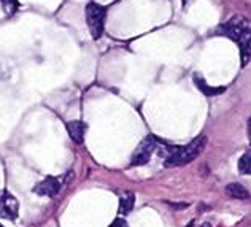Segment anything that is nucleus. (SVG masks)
<instances>
[{
    "mask_svg": "<svg viewBox=\"0 0 251 227\" xmlns=\"http://www.w3.org/2000/svg\"><path fill=\"white\" fill-rule=\"evenodd\" d=\"M110 227H129V226H127V223H126L123 218H116L115 221L110 224Z\"/></svg>",
    "mask_w": 251,
    "mask_h": 227,
    "instance_id": "13",
    "label": "nucleus"
},
{
    "mask_svg": "<svg viewBox=\"0 0 251 227\" xmlns=\"http://www.w3.org/2000/svg\"><path fill=\"white\" fill-rule=\"evenodd\" d=\"M59 191H61V179L56 177H46L34 188L35 194L42 197H56Z\"/></svg>",
    "mask_w": 251,
    "mask_h": 227,
    "instance_id": "6",
    "label": "nucleus"
},
{
    "mask_svg": "<svg viewBox=\"0 0 251 227\" xmlns=\"http://www.w3.org/2000/svg\"><path fill=\"white\" fill-rule=\"evenodd\" d=\"M86 130H88V124L83 121H70L67 124V132H69L70 138L78 145L84 142Z\"/></svg>",
    "mask_w": 251,
    "mask_h": 227,
    "instance_id": "7",
    "label": "nucleus"
},
{
    "mask_svg": "<svg viewBox=\"0 0 251 227\" xmlns=\"http://www.w3.org/2000/svg\"><path fill=\"white\" fill-rule=\"evenodd\" d=\"M188 2H189V0H183V5H184V3H188Z\"/></svg>",
    "mask_w": 251,
    "mask_h": 227,
    "instance_id": "17",
    "label": "nucleus"
},
{
    "mask_svg": "<svg viewBox=\"0 0 251 227\" xmlns=\"http://www.w3.org/2000/svg\"><path fill=\"white\" fill-rule=\"evenodd\" d=\"M86 23H88L89 32L94 40H99L103 33L105 18H107V8L96 2L86 5Z\"/></svg>",
    "mask_w": 251,
    "mask_h": 227,
    "instance_id": "3",
    "label": "nucleus"
},
{
    "mask_svg": "<svg viewBox=\"0 0 251 227\" xmlns=\"http://www.w3.org/2000/svg\"><path fill=\"white\" fill-rule=\"evenodd\" d=\"M193 81L194 84L197 86V89H199L202 94H205V96H220L223 94L224 91H226V88H213V86H208L207 81H205V78H203L201 73H194L193 75Z\"/></svg>",
    "mask_w": 251,
    "mask_h": 227,
    "instance_id": "8",
    "label": "nucleus"
},
{
    "mask_svg": "<svg viewBox=\"0 0 251 227\" xmlns=\"http://www.w3.org/2000/svg\"><path fill=\"white\" fill-rule=\"evenodd\" d=\"M157 143H159V146H162L161 154L166 157V165L175 167L189 164L197 156H201L207 145V137H197L186 146H170L166 142H161V140H157Z\"/></svg>",
    "mask_w": 251,
    "mask_h": 227,
    "instance_id": "1",
    "label": "nucleus"
},
{
    "mask_svg": "<svg viewBox=\"0 0 251 227\" xmlns=\"http://www.w3.org/2000/svg\"><path fill=\"white\" fill-rule=\"evenodd\" d=\"M194 224H196V223H194V221H191V223H189V224H188V226H186V227H194Z\"/></svg>",
    "mask_w": 251,
    "mask_h": 227,
    "instance_id": "16",
    "label": "nucleus"
},
{
    "mask_svg": "<svg viewBox=\"0 0 251 227\" xmlns=\"http://www.w3.org/2000/svg\"><path fill=\"white\" fill-rule=\"evenodd\" d=\"M156 148H157V138L154 135H147L140 142V145L137 146L134 154H132L130 165L138 167V165H145L147 162H150V159L153 156Z\"/></svg>",
    "mask_w": 251,
    "mask_h": 227,
    "instance_id": "4",
    "label": "nucleus"
},
{
    "mask_svg": "<svg viewBox=\"0 0 251 227\" xmlns=\"http://www.w3.org/2000/svg\"><path fill=\"white\" fill-rule=\"evenodd\" d=\"M201 227H211V226H210V223H203V224H202Z\"/></svg>",
    "mask_w": 251,
    "mask_h": 227,
    "instance_id": "15",
    "label": "nucleus"
},
{
    "mask_svg": "<svg viewBox=\"0 0 251 227\" xmlns=\"http://www.w3.org/2000/svg\"><path fill=\"white\" fill-rule=\"evenodd\" d=\"M167 205L170 208H175V210H184L188 208V203H172V202H167Z\"/></svg>",
    "mask_w": 251,
    "mask_h": 227,
    "instance_id": "14",
    "label": "nucleus"
},
{
    "mask_svg": "<svg viewBox=\"0 0 251 227\" xmlns=\"http://www.w3.org/2000/svg\"><path fill=\"white\" fill-rule=\"evenodd\" d=\"M226 194H227L229 197L239 199V200H245V199L250 197L248 191H247L245 188H243L242 184H239V183H230V184H227V186H226Z\"/></svg>",
    "mask_w": 251,
    "mask_h": 227,
    "instance_id": "10",
    "label": "nucleus"
},
{
    "mask_svg": "<svg viewBox=\"0 0 251 227\" xmlns=\"http://www.w3.org/2000/svg\"><path fill=\"white\" fill-rule=\"evenodd\" d=\"M239 172L242 175H250L251 173V151L248 150L239 161Z\"/></svg>",
    "mask_w": 251,
    "mask_h": 227,
    "instance_id": "11",
    "label": "nucleus"
},
{
    "mask_svg": "<svg viewBox=\"0 0 251 227\" xmlns=\"http://www.w3.org/2000/svg\"><path fill=\"white\" fill-rule=\"evenodd\" d=\"M220 33L229 37L230 40L239 43L240 46V54H242V65H247L250 62V21L243 16H234L230 18L227 23L220 25Z\"/></svg>",
    "mask_w": 251,
    "mask_h": 227,
    "instance_id": "2",
    "label": "nucleus"
},
{
    "mask_svg": "<svg viewBox=\"0 0 251 227\" xmlns=\"http://www.w3.org/2000/svg\"><path fill=\"white\" fill-rule=\"evenodd\" d=\"M135 205V194L130 191H124L120 196V213L121 215H127Z\"/></svg>",
    "mask_w": 251,
    "mask_h": 227,
    "instance_id": "9",
    "label": "nucleus"
},
{
    "mask_svg": "<svg viewBox=\"0 0 251 227\" xmlns=\"http://www.w3.org/2000/svg\"><path fill=\"white\" fill-rule=\"evenodd\" d=\"M0 2H2V8L6 15H15L19 8L18 0H0Z\"/></svg>",
    "mask_w": 251,
    "mask_h": 227,
    "instance_id": "12",
    "label": "nucleus"
},
{
    "mask_svg": "<svg viewBox=\"0 0 251 227\" xmlns=\"http://www.w3.org/2000/svg\"><path fill=\"white\" fill-rule=\"evenodd\" d=\"M18 211H19L18 200L13 197L8 191H3L2 194H0V218L15 221L18 218Z\"/></svg>",
    "mask_w": 251,
    "mask_h": 227,
    "instance_id": "5",
    "label": "nucleus"
}]
</instances>
